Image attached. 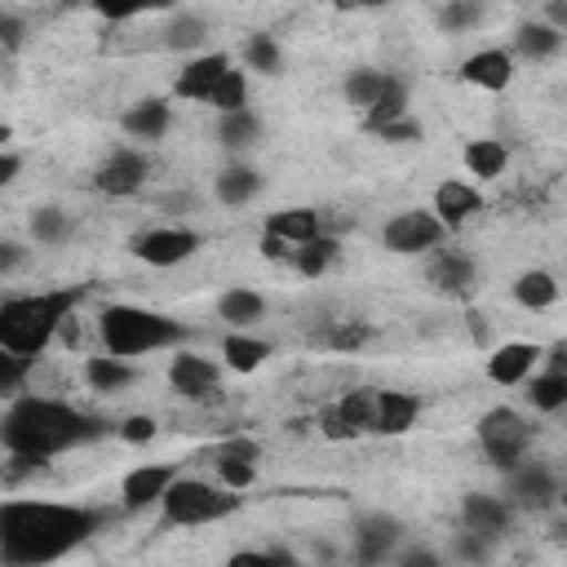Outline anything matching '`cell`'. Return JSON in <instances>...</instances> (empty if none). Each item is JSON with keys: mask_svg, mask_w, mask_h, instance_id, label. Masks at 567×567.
Instances as JSON below:
<instances>
[{"mask_svg": "<svg viewBox=\"0 0 567 567\" xmlns=\"http://www.w3.org/2000/svg\"><path fill=\"white\" fill-rule=\"evenodd\" d=\"M106 514L89 505L58 501H4L0 505V558L4 567H44L62 554L80 549L93 532H102Z\"/></svg>", "mask_w": 567, "mask_h": 567, "instance_id": "cell-1", "label": "cell"}, {"mask_svg": "<svg viewBox=\"0 0 567 567\" xmlns=\"http://www.w3.org/2000/svg\"><path fill=\"white\" fill-rule=\"evenodd\" d=\"M97 439H106V421L102 416H93L84 408H71L62 399H44V394H18V399H9L4 421H0L4 452L9 456H27L35 465H44L49 456L89 447Z\"/></svg>", "mask_w": 567, "mask_h": 567, "instance_id": "cell-2", "label": "cell"}, {"mask_svg": "<svg viewBox=\"0 0 567 567\" xmlns=\"http://www.w3.org/2000/svg\"><path fill=\"white\" fill-rule=\"evenodd\" d=\"M84 301V288H44V292H22L0 301V350L40 359L53 337H62L66 319H75V306Z\"/></svg>", "mask_w": 567, "mask_h": 567, "instance_id": "cell-3", "label": "cell"}, {"mask_svg": "<svg viewBox=\"0 0 567 567\" xmlns=\"http://www.w3.org/2000/svg\"><path fill=\"white\" fill-rule=\"evenodd\" d=\"M97 337H102V350L115 354V359H142V354H155V350H177L190 332L186 323L159 315V310H146V306H128V301H115L97 315Z\"/></svg>", "mask_w": 567, "mask_h": 567, "instance_id": "cell-4", "label": "cell"}, {"mask_svg": "<svg viewBox=\"0 0 567 567\" xmlns=\"http://www.w3.org/2000/svg\"><path fill=\"white\" fill-rule=\"evenodd\" d=\"M474 439H478V452H483V461L492 465V470H518L523 461H527V452H532V439H536V430H532V421L518 412V408H487L483 416H478V425H474Z\"/></svg>", "mask_w": 567, "mask_h": 567, "instance_id": "cell-5", "label": "cell"}, {"mask_svg": "<svg viewBox=\"0 0 567 567\" xmlns=\"http://www.w3.org/2000/svg\"><path fill=\"white\" fill-rule=\"evenodd\" d=\"M164 523L173 527H204V523H221L239 509V492L213 487L204 478H177L164 496Z\"/></svg>", "mask_w": 567, "mask_h": 567, "instance_id": "cell-6", "label": "cell"}, {"mask_svg": "<svg viewBox=\"0 0 567 567\" xmlns=\"http://www.w3.org/2000/svg\"><path fill=\"white\" fill-rule=\"evenodd\" d=\"M443 235H447V226L434 217V208H403L385 221L381 244L399 257H421V252H434L443 244Z\"/></svg>", "mask_w": 567, "mask_h": 567, "instance_id": "cell-7", "label": "cell"}, {"mask_svg": "<svg viewBox=\"0 0 567 567\" xmlns=\"http://www.w3.org/2000/svg\"><path fill=\"white\" fill-rule=\"evenodd\" d=\"M128 248H133L137 261H146L155 270H168V266L190 261L204 248V235L190 230V226H151V230H137Z\"/></svg>", "mask_w": 567, "mask_h": 567, "instance_id": "cell-8", "label": "cell"}, {"mask_svg": "<svg viewBox=\"0 0 567 567\" xmlns=\"http://www.w3.org/2000/svg\"><path fill=\"white\" fill-rule=\"evenodd\" d=\"M377 421V390H346L337 403L319 412V434L332 443H350L359 434H372Z\"/></svg>", "mask_w": 567, "mask_h": 567, "instance_id": "cell-9", "label": "cell"}, {"mask_svg": "<svg viewBox=\"0 0 567 567\" xmlns=\"http://www.w3.org/2000/svg\"><path fill=\"white\" fill-rule=\"evenodd\" d=\"M146 177H151L146 151H142V146H115V151L97 164L93 186H97L102 195H111V199H128V195H137V190L146 186Z\"/></svg>", "mask_w": 567, "mask_h": 567, "instance_id": "cell-10", "label": "cell"}, {"mask_svg": "<svg viewBox=\"0 0 567 567\" xmlns=\"http://www.w3.org/2000/svg\"><path fill=\"white\" fill-rule=\"evenodd\" d=\"M168 385L190 403H217L221 399V368L208 354L177 350L168 359Z\"/></svg>", "mask_w": 567, "mask_h": 567, "instance_id": "cell-11", "label": "cell"}, {"mask_svg": "<svg viewBox=\"0 0 567 567\" xmlns=\"http://www.w3.org/2000/svg\"><path fill=\"white\" fill-rule=\"evenodd\" d=\"M257 461H261V443L239 434L213 447V470H217V487L226 492H248L257 483Z\"/></svg>", "mask_w": 567, "mask_h": 567, "instance_id": "cell-12", "label": "cell"}, {"mask_svg": "<svg viewBox=\"0 0 567 567\" xmlns=\"http://www.w3.org/2000/svg\"><path fill=\"white\" fill-rule=\"evenodd\" d=\"M540 359H545V350H540L536 341H501V346L487 350L483 372H487V381H496V385H527V381L536 377V363H540Z\"/></svg>", "mask_w": 567, "mask_h": 567, "instance_id": "cell-13", "label": "cell"}, {"mask_svg": "<svg viewBox=\"0 0 567 567\" xmlns=\"http://www.w3.org/2000/svg\"><path fill=\"white\" fill-rule=\"evenodd\" d=\"M558 478L549 465L540 461H523L518 470H509V483H505V501L514 509H549L558 501Z\"/></svg>", "mask_w": 567, "mask_h": 567, "instance_id": "cell-14", "label": "cell"}, {"mask_svg": "<svg viewBox=\"0 0 567 567\" xmlns=\"http://www.w3.org/2000/svg\"><path fill=\"white\" fill-rule=\"evenodd\" d=\"M403 536V523L390 514H363L354 523V567H381L390 563L394 545Z\"/></svg>", "mask_w": 567, "mask_h": 567, "instance_id": "cell-15", "label": "cell"}, {"mask_svg": "<svg viewBox=\"0 0 567 567\" xmlns=\"http://www.w3.org/2000/svg\"><path fill=\"white\" fill-rule=\"evenodd\" d=\"M514 523V505L505 496H492V492H470L461 501V532H474L483 540H501Z\"/></svg>", "mask_w": 567, "mask_h": 567, "instance_id": "cell-16", "label": "cell"}, {"mask_svg": "<svg viewBox=\"0 0 567 567\" xmlns=\"http://www.w3.org/2000/svg\"><path fill=\"white\" fill-rule=\"evenodd\" d=\"M173 483H177V465H137L120 483V505L128 514L151 509V505H164V496H168Z\"/></svg>", "mask_w": 567, "mask_h": 567, "instance_id": "cell-17", "label": "cell"}, {"mask_svg": "<svg viewBox=\"0 0 567 567\" xmlns=\"http://www.w3.org/2000/svg\"><path fill=\"white\" fill-rule=\"evenodd\" d=\"M230 66L235 62L226 53H199V58H190L177 71V80H173V97H182V102H208V93L221 84V75Z\"/></svg>", "mask_w": 567, "mask_h": 567, "instance_id": "cell-18", "label": "cell"}, {"mask_svg": "<svg viewBox=\"0 0 567 567\" xmlns=\"http://www.w3.org/2000/svg\"><path fill=\"white\" fill-rule=\"evenodd\" d=\"M434 217L447 226V230H461L470 217H478L483 213V195H478V186L474 182H465V177H447V182H439L434 186Z\"/></svg>", "mask_w": 567, "mask_h": 567, "instance_id": "cell-19", "label": "cell"}, {"mask_svg": "<svg viewBox=\"0 0 567 567\" xmlns=\"http://www.w3.org/2000/svg\"><path fill=\"white\" fill-rule=\"evenodd\" d=\"M461 80L474 84V89L501 93V89H509V80H514V53H509V49H496V44L474 49V53L461 62Z\"/></svg>", "mask_w": 567, "mask_h": 567, "instance_id": "cell-20", "label": "cell"}, {"mask_svg": "<svg viewBox=\"0 0 567 567\" xmlns=\"http://www.w3.org/2000/svg\"><path fill=\"white\" fill-rule=\"evenodd\" d=\"M261 230L275 235V239H284V244H292V248H301V244L328 235V230H323V213H319V208H306V204H292V208L270 213Z\"/></svg>", "mask_w": 567, "mask_h": 567, "instance_id": "cell-21", "label": "cell"}, {"mask_svg": "<svg viewBox=\"0 0 567 567\" xmlns=\"http://www.w3.org/2000/svg\"><path fill=\"white\" fill-rule=\"evenodd\" d=\"M421 416V399L408 394V390H377V421H372V434H385V439H399L416 425Z\"/></svg>", "mask_w": 567, "mask_h": 567, "instance_id": "cell-22", "label": "cell"}, {"mask_svg": "<svg viewBox=\"0 0 567 567\" xmlns=\"http://www.w3.org/2000/svg\"><path fill=\"white\" fill-rule=\"evenodd\" d=\"M168 124H173V106L164 102V97H142V102H133L124 115H120V128L133 137V142H159L164 133H168Z\"/></svg>", "mask_w": 567, "mask_h": 567, "instance_id": "cell-23", "label": "cell"}, {"mask_svg": "<svg viewBox=\"0 0 567 567\" xmlns=\"http://www.w3.org/2000/svg\"><path fill=\"white\" fill-rule=\"evenodd\" d=\"M474 279H478V266H474L470 252H434L430 257V284H434V292L465 297L474 288Z\"/></svg>", "mask_w": 567, "mask_h": 567, "instance_id": "cell-24", "label": "cell"}, {"mask_svg": "<svg viewBox=\"0 0 567 567\" xmlns=\"http://www.w3.org/2000/svg\"><path fill=\"white\" fill-rule=\"evenodd\" d=\"M217 319L230 328V332H248L252 323L266 319V297L252 292V288H226L217 297Z\"/></svg>", "mask_w": 567, "mask_h": 567, "instance_id": "cell-25", "label": "cell"}, {"mask_svg": "<svg viewBox=\"0 0 567 567\" xmlns=\"http://www.w3.org/2000/svg\"><path fill=\"white\" fill-rule=\"evenodd\" d=\"M84 381L97 394H120V390H128L137 381V368L128 359H115V354L102 350V354H89L84 359Z\"/></svg>", "mask_w": 567, "mask_h": 567, "instance_id": "cell-26", "label": "cell"}, {"mask_svg": "<svg viewBox=\"0 0 567 567\" xmlns=\"http://www.w3.org/2000/svg\"><path fill=\"white\" fill-rule=\"evenodd\" d=\"M261 173L252 168V164H244V159H235V164H226L217 177H213V190H217V199L221 204H230V208H239V204H248V199H257L261 195Z\"/></svg>", "mask_w": 567, "mask_h": 567, "instance_id": "cell-27", "label": "cell"}, {"mask_svg": "<svg viewBox=\"0 0 567 567\" xmlns=\"http://www.w3.org/2000/svg\"><path fill=\"white\" fill-rule=\"evenodd\" d=\"M461 164H465L470 177H478V182H496V177L509 168V151H505V142H496V137H474V142H465Z\"/></svg>", "mask_w": 567, "mask_h": 567, "instance_id": "cell-28", "label": "cell"}, {"mask_svg": "<svg viewBox=\"0 0 567 567\" xmlns=\"http://www.w3.org/2000/svg\"><path fill=\"white\" fill-rule=\"evenodd\" d=\"M270 359V341H261V337H252V332H226L221 337V363L230 368V372H257L261 363Z\"/></svg>", "mask_w": 567, "mask_h": 567, "instance_id": "cell-29", "label": "cell"}, {"mask_svg": "<svg viewBox=\"0 0 567 567\" xmlns=\"http://www.w3.org/2000/svg\"><path fill=\"white\" fill-rule=\"evenodd\" d=\"M558 49H563V35H558L549 22L532 18V22H518V27H514V53H518V58H532V62H549Z\"/></svg>", "mask_w": 567, "mask_h": 567, "instance_id": "cell-30", "label": "cell"}, {"mask_svg": "<svg viewBox=\"0 0 567 567\" xmlns=\"http://www.w3.org/2000/svg\"><path fill=\"white\" fill-rule=\"evenodd\" d=\"M385 84H390V71H377V66H359V71H350L346 80H341V97H346V106H354V111H372L377 106V97L385 93Z\"/></svg>", "mask_w": 567, "mask_h": 567, "instance_id": "cell-31", "label": "cell"}, {"mask_svg": "<svg viewBox=\"0 0 567 567\" xmlns=\"http://www.w3.org/2000/svg\"><path fill=\"white\" fill-rule=\"evenodd\" d=\"M514 301L523 310H549L558 301V279L549 270H523L514 279Z\"/></svg>", "mask_w": 567, "mask_h": 567, "instance_id": "cell-32", "label": "cell"}, {"mask_svg": "<svg viewBox=\"0 0 567 567\" xmlns=\"http://www.w3.org/2000/svg\"><path fill=\"white\" fill-rule=\"evenodd\" d=\"M523 394H527V403L536 412H558V408H567V372L563 368H545V372H536L527 381Z\"/></svg>", "mask_w": 567, "mask_h": 567, "instance_id": "cell-33", "label": "cell"}, {"mask_svg": "<svg viewBox=\"0 0 567 567\" xmlns=\"http://www.w3.org/2000/svg\"><path fill=\"white\" fill-rule=\"evenodd\" d=\"M394 120H408V80L390 71V84L377 97V106L363 115V124H368V133H377L381 124H394Z\"/></svg>", "mask_w": 567, "mask_h": 567, "instance_id": "cell-34", "label": "cell"}, {"mask_svg": "<svg viewBox=\"0 0 567 567\" xmlns=\"http://www.w3.org/2000/svg\"><path fill=\"white\" fill-rule=\"evenodd\" d=\"M337 252H341L337 235H319V239H310V244H301V248L292 252V270H297V275H306V279H319V275H328V270H332Z\"/></svg>", "mask_w": 567, "mask_h": 567, "instance_id": "cell-35", "label": "cell"}, {"mask_svg": "<svg viewBox=\"0 0 567 567\" xmlns=\"http://www.w3.org/2000/svg\"><path fill=\"white\" fill-rule=\"evenodd\" d=\"M204 106H213L217 115H239V111H252V106H248V71L230 66V71L221 75V84L208 93V102H204Z\"/></svg>", "mask_w": 567, "mask_h": 567, "instance_id": "cell-36", "label": "cell"}, {"mask_svg": "<svg viewBox=\"0 0 567 567\" xmlns=\"http://www.w3.org/2000/svg\"><path fill=\"white\" fill-rule=\"evenodd\" d=\"M27 226H31V239H35V244H49V248L71 239V217H66L58 204H40V208H31Z\"/></svg>", "mask_w": 567, "mask_h": 567, "instance_id": "cell-37", "label": "cell"}, {"mask_svg": "<svg viewBox=\"0 0 567 567\" xmlns=\"http://www.w3.org/2000/svg\"><path fill=\"white\" fill-rule=\"evenodd\" d=\"M261 137V120L257 111H239V115H217V142L226 151H244Z\"/></svg>", "mask_w": 567, "mask_h": 567, "instance_id": "cell-38", "label": "cell"}, {"mask_svg": "<svg viewBox=\"0 0 567 567\" xmlns=\"http://www.w3.org/2000/svg\"><path fill=\"white\" fill-rule=\"evenodd\" d=\"M244 62H248V71H257V75H279V71H284V49L275 44V35L257 31V35L244 40Z\"/></svg>", "mask_w": 567, "mask_h": 567, "instance_id": "cell-39", "label": "cell"}, {"mask_svg": "<svg viewBox=\"0 0 567 567\" xmlns=\"http://www.w3.org/2000/svg\"><path fill=\"white\" fill-rule=\"evenodd\" d=\"M204 35H208V22L199 18V13H177L168 27H164V44L168 49H199L204 44Z\"/></svg>", "mask_w": 567, "mask_h": 567, "instance_id": "cell-40", "label": "cell"}, {"mask_svg": "<svg viewBox=\"0 0 567 567\" xmlns=\"http://www.w3.org/2000/svg\"><path fill=\"white\" fill-rule=\"evenodd\" d=\"M483 22V4H474V0H447L443 9H439V27L447 31V35H465L470 27H478Z\"/></svg>", "mask_w": 567, "mask_h": 567, "instance_id": "cell-41", "label": "cell"}, {"mask_svg": "<svg viewBox=\"0 0 567 567\" xmlns=\"http://www.w3.org/2000/svg\"><path fill=\"white\" fill-rule=\"evenodd\" d=\"M487 554H492V540H483L474 532H456L452 536V558L461 567H478V563H487Z\"/></svg>", "mask_w": 567, "mask_h": 567, "instance_id": "cell-42", "label": "cell"}, {"mask_svg": "<svg viewBox=\"0 0 567 567\" xmlns=\"http://www.w3.org/2000/svg\"><path fill=\"white\" fill-rule=\"evenodd\" d=\"M35 368V359H22V354H0V394L4 399H18L22 390V377Z\"/></svg>", "mask_w": 567, "mask_h": 567, "instance_id": "cell-43", "label": "cell"}, {"mask_svg": "<svg viewBox=\"0 0 567 567\" xmlns=\"http://www.w3.org/2000/svg\"><path fill=\"white\" fill-rule=\"evenodd\" d=\"M22 40H27V18L13 9H0V49L13 53V49H22Z\"/></svg>", "mask_w": 567, "mask_h": 567, "instance_id": "cell-44", "label": "cell"}, {"mask_svg": "<svg viewBox=\"0 0 567 567\" xmlns=\"http://www.w3.org/2000/svg\"><path fill=\"white\" fill-rule=\"evenodd\" d=\"M155 434H159V425H155L151 416H142V412L120 421V439H124V443H151Z\"/></svg>", "mask_w": 567, "mask_h": 567, "instance_id": "cell-45", "label": "cell"}, {"mask_svg": "<svg viewBox=\"0 0 567 567\" xmlns=\"http://www.w3.org/2000/svg\"><path fill=\"white\" fill-rule=\"evenodd\" d=\"M377 137H381V142H399V146H403V142H421V124L408 115V120L381 124V128H377Z\"/></svg>", "mask_w": 567, "mask_h": 567, "instance_id": "cell-46", "label": "cell"}, {"mask_svg": "<svg viewBox=\"0 0 567 567\" xmlns=\"http://www.w3.org/2000/svg\"><path fill=\"white\" fill-rule=\"evenodd\" d=\"M394 567H447V558L439 549H425V545H412L394 558Z\"/></svg>", "mask_w": 567, "mask_h": 567, "instance_id": "cell-47", "label": "cell"}, {"mask_svg": "<svg viewBox=\"0 0 567 567\" xmlns=\"http://www.w3.org/2000/svg\"><path fill=\"white\" fill-rule=\"evenodd\" d=\"M226 567H275V563H270V549H235Z\"/></svg>", "mask_w": 567, "mask_h": 567, "instance_id": "cell-48", "label": "cell"}, {"mask_svg": "<svg viewBox=\"0 0 567 567\" xmlns=\"http://www.w3.org/2000/svg\"><path fill=\"white\" fill-rule=\"evenodd\" d=\"M292 252H297L292 244H284V239H275V235L261 230V257L266 261H292Z\"/></svg>", "mask_w": 567, "mask_h": 567, "instance_id": "cell-49", "label": "cell"}, {"mask_svg": "<svg viewBox=\"0 0 567 567\" xmlns=\"http://www.w3.org/2000/svg\"><path fill=\"white\" fill-rule=\"evenodd\" d=\"M363 341H368V328H359V323H341V328H332V346H341V350L363 346Z\"/></svg>", "mask_w": 567, "mask_h": 567, "instance_id": "cell-50", "label": "cell"}, {"mask_svg": "<svg viewBox=\"0 0 567 567\" xmlns=\"http://www.w3.org/2000/svg\"><path fill=\"white\" fill-rule=\"evenodd\" d=\"M18 266H22V244L4 239V244H0V279H9Z\"/></svg>", "mask_w": 567, "mask_h": 567, "instance_id": "cell-51", "label": "cell"}, {"mask_svg": "<svg viewBox=\"0 0 567 567\" xmlns=\"http://www.w3.org/2000/svg\"><path fill=\"white\" fill-rule=\"evenodd\" d=\"M540 22H549L558 35H567V0H549V4L540 9Z\"/></svg>", "mask_w": 567, "mask_h": 567, "instance_id": "cell-52", "label": "cell"}, {"mask_svg": "<svg viewBox=\"0 0 567 567\" xmlns=\"http://www.w3.org/2000/svg\"><path fill=\"white\" fill-rule=\"evenodd\" d=\"M18 173H22V155L18 151H0V186L18 182Z\"/></svg>", "mask_w": 567, "mask_h": 567, "instance_id": "cell-53", "label": "cell"}, {"mask_svg": "<svg viewBox=\"0 0 567 567\" xmlns=\"http://www.w3.org/2000/svg\"><path fill=\"white\" fill-rule=\"evenodd\" d=\"M558 505H563V509H567V487H563V492H558Z\"/></svg>", "mask_w": 567, "mask_h": 567, "instance_id": "cell-54", "label": "cell"}]
</instances>
